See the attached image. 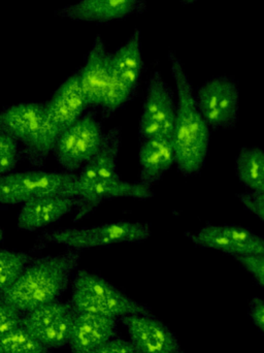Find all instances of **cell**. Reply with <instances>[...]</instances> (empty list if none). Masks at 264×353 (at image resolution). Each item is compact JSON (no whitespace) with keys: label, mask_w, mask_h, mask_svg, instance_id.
Returning a JSON list of instances; mask_svg holds the SVG:
<instances>
[{"label":"cell","mask_w":264,"mask_h":353,"mask_svg":"<svg viewBox=\"0 0 264 353\" xmlns=\"http://www.w3.org/2000/svg\"><path fill=\"white\" fill-rule=\"evenodd\" d=\"M172 74L176 81V112L172 132L176 165L178 171L189 176L199 174L209 153V124L203 119L196 92L185 72L182 62L172 51L168 52Z\"/></svg>","instance_id":"1"},{"label":"cell","mask_w":264,"mask_h":353,"mask_svg":"<svg viewBox=\"0 0 264 353\" xmlns=\"http://www.w3.org/2000/svg\"><path fill=\"white\" fill-rule=\"evenodd\" d=\"M80 259L74 249L33 259L20 279L0 294V301L24 313L60 301L78 272Z\"/></svg>","instance_id":"2"},{"label":"cell","mask_w":264,"mask_h":353,"mask_svg":"<svg viewBox=\"0 0 264 353\" xmlns=\"http://www.w3.org/2000/svg\"><path fill=\"white\" fill-rule=\"evenodd\" d=\"M110 53L101 35H97L84 66L79 72L88 111L101 112L105 118L125 107L135 95L116 78Z\"/></svg>","instance_id":"3"},{"label":"cell","mask_w":264,"mask_h":353,"mask_svg":"<svg viewBox=\"0 0 264 353\" xmlns=\"http://www.w3.org/2000/svg\"><path fill=\"white\" fill-rule=\"evenodd\" d=\"M72 306L79 313L121 319L130 315H153L151 308L132 300L101 276L78 270L72 280Z\"/></svg>","instance_id":"4"},{"label":"cell","mask_w":264,"mask_h":353,"mask_svg":"<svg viewBox=\"0 0 264 353\" xmlns=\"http://www.w3.org/2000/svg\"><path fill=\"white\" fill-rule=\"evenodd\" d=\"M88 111L84 93L81 88L79 72L66 79L47 103L45 132L39 147L37 163L43 167L50 153L53 152L60 137L72 128Z\"/></svg>","instance_id":"5"},{"label":"cell","mask_w":264,"mask_h":353,"mask_svg":"<svg viewBox=\"0 0 264 353\" xmlns=\"http://www.w3.org/2000/svg\"><path fill=\"white\" fill-rule=\"evenodd\" d=\"M74 173L37 171L10 173L0 178V203L12 205L49 196L70 197Z\"/></svg>","instance_id":"6"},{"label":"cell","mask_w":264,"mask_h":353,"mask_svg":"<svg viewBox=\"0 0 264 353\" xmlns=\"http://www.w3.org/2000/svg\"><path fill=\"white\" fill-rule=\"evenodd\" d=\"M151 236L149 226L134 222L120 221L91 228H66L45 232L43 240L64 245L74 250L112 246L121 243H141Z\"/></svg>","instance_id":"7"},{"label":"cell","mask_w":264,"mask_h":353,"mask_svg":"<svg viewBox=\"0 0 264 353\" xmlns=\"http://www.w3.org/2000/svg\"><path fill=\"white\" fill-rule=\"evenodd\" d=\"M105 134L97 113L87 111L56 143L53 150L56 161L64 171L74 173L101 150Z\"/></svg>","instance_id":"8"},{"label":"cell","mask_w":264,"mask_h":353,"mask_svg":"<svg viewBox=\"0 0 264 353\" xmlns=\"http://www.w3.org/2000/svg\"><path fill=\"white\" fill-rule=\"evenodd\" d=\"M197 105L210 128L234 130L238 121L240 90L232 77L207 81L196 91Z\"/></svg>","instance_id":"9"},{"label":"cell","mask_w":264,"mask_h":353,"mask_svg":"<svg viewBox=\"0 0 264 353\" xmlns=\"http://www.w3.org/2000/svg\"><path fill=\"white\" fill-rule=\"evenodd\" d=\"M47 103H25L4 108L0 114V132L10 134L24 147L29 165L39 168V147L45 132Z\"/></svg>","instance_id":"10"},{"label":"cell","mask_w":264,"mask_h":353,"mask_svg":"<svg viewBox=\"0 0 264 353\" xmlns=\"http://www.w3.org/2000/svg\"><path fill=\"white\" fill-rule=\"evenodd\" d=\"M77 314L70 301H57L25 313L23 327L47 347L59 350L70 343Z\"/></svg>","instance_id":"11"},{"label":"cell","mask_w":264,"mask_h":353,"mask_svg":"<svg viewBox=\"0 0 264 353\" xmlns=\"http://www.w3.org/2000/svg\"><path fill=\"white\" fill-rule=\"evenodd\" d=\"M176 103L168 85L158 70L152 74L148 84L139 121V134L141 142L159 137L172 138L176 121Z\"/></svg>","instance_id":"12"},{"label":"cell","mask_w":264,"mask_h":353,"mask_svg":"<svg viewBox=\"0 0 264 353\" xmlns=\"http://www.w3.org/2000/svg\"><path fill=\"white\" fill-rule=\"evenodd\" d=\"M76 183V182H74ZM154 196L151 187L139 183H130L121 179L99 180L90 184L78 186L74 184L70 197L76 201L78 210L74 221L82 220L85 216L97 209L103 201L116 197H130V199H148Z\"/></svg>","instance_id":"13"},{"label":"cell","mask_w":264,"mask_h":353,"mask_svg":"<svg viewBox=\"0 0 264 353\" xmlns=\"http://www.w3.org/2000/svg\"><path fill=\"white\" fill-rule=\"evenodd\" d=\"M120 321L139 353H184L174 332L154 315H130Z\"/></svg>","instance_id":"14"},{"label":"cell","mask_w":264,"mask_h":353,"mask_svg":"<svg viewBox=\"0 0 264 353\" xmlns=\"http://www.w3.org/2000/svg\"><path fill=\"white\" fill-rule=\"evenodd\" d=\"M147 10L145 0H80L56 10V16L84 22L107 23L141 14Z\"/></svg>","instance_id":"15"},{"label":"cell","mask_w":264,"mask_h":353,"mask_svg":"<svg viewBox=\"0 0 264 353\" xmlns=\"http://www.w3.org/2000/svg\"><path fill=\"white\" fill-rule=\"evenodd\" d=\"M118 334V319L78 312L68 346L72 353H92Z\"/></svg>","instance_id":"16"},{"label":"cell","mask_w":264,"mask_h":353,"mask_svg":"<svg viewBox=\"0 0 264 353\" xmlns=\"http://www.w3.org/2000/svg\"><path fill=\"white\" fill-rule=\"evenodd\" d=\"M76 208V201L68 196H49L31 199L23 203L17 226L25 232H35L59 221Z\"/></svg>","instance_id":"17"},{"label":"cell","mask_w":264,"mask_h":353,"mask_svg":"<svg viewBox=\"0 0 264 353\" xmlns=\"http://www.w3.org/2000/svg\"><path fill=\"white\" fill-rule=\"evenodd\" d=\"M139 182L151 187L176 163L174 144L170 137H159L141 142L139 152Z\"/></svg>","instance_id":"18"},{"label":"cell","mask_w":264,"mask_h":353,"mask_svg":"<svg viewBox=\"0 0 264 353\" xmlns=\"http://www.w3.org/2000/svg\"><path fill=\"white\" fill-rule=\"evenodd\" d=\"M121 146V128H114L105 134V144L101 150L83 167L77 176L78 186L90 184L99 180L120 178L118 174V154Z\"/></svg>","instance_id":"19"},{"label":"cell","mask_w":264,"mask_h":353,"mask_svg":"<svg viewBox=\"0 0 264 353\" xmlns=\"http://www.w3.org/2000/svg\"><path fill=\"white\" fill-rule=\"evenodd\" d=\"M110 59L116 78L136 94L143 70L141 31L136 29L122 47L111 52Z\"/></svg>","instance_id":"20"},{"label":"cell","mask_w":264,"mask_h":353,"mask_svg":"<svg viewBox=\"0 0 264 353\" xmlns=\"http://www.w3.org/2000/svg\"><path fill=\"white\" fill-rule=\"evenodd\" d=\"M238 180L249 190L264 193V150L259 147H244L236 161Z\"/></svg>","instance_id":"21"},{"label":"cell","mask_w":264,"mask_h":353,"mask_svg":"<svg viewBox=\"0 0 264 353\" xmlns=\"http://www.w3.org/2000/svg\"><path fill=\"white\" fill-rule=\"evenodd\" d=\"M33 259L29 253L8 249L0 250V294L20 279Z\"/></svg>","instance_id":"22"},{"label":"cell","mask_w":264,"mask_h":353,"mask_svg":"<svg viewBox=\"0 0 264 353\" xmlns=\"http://www.w3.org/2000/svg\"><path fill=\"white\" fill-rule=\"evenodd\" d=\"M0 353H54L24 327L0 337Z\"/></svg>","instance_id":"23"},{"label":"cell","mask_w":264,"mask_h":353,"mask_svg":"<svg viewBox=\"0 0 264 353\" xmlns=\"http://www.w3.org/2000/svg\"><path fill=\"white\" fill-rule=\"evenodd\" d=\"M207 226L212 232H217L250 247L256 254H264V239L249 228L236 225V224H223V225L207 224Z\"/></svg>","instance_id":"24"},{"label":"cell","mask_w":264,"mask_h":353,"mask_svg":"<svg viewBox=\"0 0 264 353\" xmlns=\"http://www.w3.org/2000/svg\"><path fill=\"white\" fill-rule=\"evenodd\" d=\"M20 143L6 132H0V174L12 173L20 159Z\"/></svg>","instance_id":"25"},{"label":"cell","mask_w":264,"mask_h":353,"mask_svg":"<svg viewBox=\"0 0 264 353\" xmlns=\"http://www.w3.org/2000/svg\"><path fill=\"white\" fill-rule=\"evenodd\" d=\"M24 315L14 305L0 301V337L22 327Z\"/></svg>","instance_id":"26"},{"label":"cell","mask_w":264,"mask_h":353,"mask_svg":"<svg viewBox=\"0 0 264 353\" xmlns=\"http://www.w3.org/2000/svg\"><path fill=\"white\" fill-rule=\"evenodd\" d=\"M234 259L264 288V254L241 255Z\"/></svg>","instance_id":"27"},{"label":"cell","mask_w":264,"mask_h":353,"mask_svg":"<svg viewBox=\"0 0 264 353\" xmlns=\"http://www.w3.org/2000/svg\"><path fill=\"white\" fill-rule=\"evenodd\" d=\"M238 197L244 207L264 223V193L249 190L240 193Z\"/></svg>","instance_id":"28"},{"label":"cell","mask_w":264,"mask_h":353,"mask_svg":"<svg viewBox=\"0 0 264 353\" xmlns=\"http://www.w3.org/2000/svg\"><path fill=\"white\" fill-rule=\"evenodd\" d=\"M92 353H139L132 341L117 337L103 344Z\"/></svg>","instance_id":"29"},{"label":"cell","mask_w":264,"mask_h":353,"mask_svg":"<svg viewBox=\"0 0 264 353\" xmlns=\"http://www.w3.org/2000/svg\"><path fill=\"white\" fill-rule=\"evenodd\" d=\"M248 315L255 327L264 335V301L254 298L249 303Z\"/></svg>","instance_id":"30"},{"label":"cell","mask_w":264,"mask_h":353,"mask_svg":"<svg viewBox=\"0 0 264 353\" xmlns=\"http://www.w3.org/2000/svg\"><path fill=\"white\" fill-rule=\"evenodd\" d=\"M196 1H199V0H181L183 4H191Z\"/></svg>","instance_id":"31"}]
</instances>
